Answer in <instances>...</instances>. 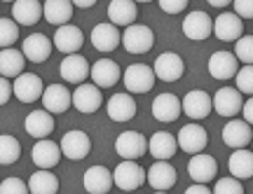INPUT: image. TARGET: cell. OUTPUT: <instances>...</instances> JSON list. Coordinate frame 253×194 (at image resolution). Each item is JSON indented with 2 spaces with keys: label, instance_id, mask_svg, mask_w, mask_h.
<instances>
[{
  "label": "cell",
  "instance_id": "32",
  "mask_svg": "<svg viewBox=\"0 0 253 194\" xmlns=\"http://www.w3.org/2000/svg\"><path fill=\"white\" fill-rule=\"evenodd\" d=\"M73 9H75L73 0H47V2H42V17L49 24H54L56 28H61L66 24H71Z\"/></svg>",
  "mask_w": 253,
  "mask_h": 194
},
{
  "label": "cell",
  "instance_id": "42",
  "mask_svg": "<svg viewBox=\"0 0 253 194\" xmlns=\"http://www.w3.org/2000/svg\"><path fill=\"white\" fill-rule=\"evenodd\" d=\"M160 9L167 12V14H181L188 9V2L185 0H162L160 2Z\"/></svg>",
  "mask_w": 253,
  "mask_h": 194
},
{
  "label": "cell",
  "instance_id": "46",
  "mask_svg": "<svg viewBox=\"0 0 253 194\" xmlns=\"http://www.w3.org/2000/svg\"><path fill=\"white\" fill-rule=\"evenodd\" d=\"M185 194H213V190H209L207 185H190Z\"/></svg>",
  "mask_w": 253,
  "mask_h": 194
},
{
  "label": "cell",
  "instance_id": "13",
  "mask_svg": "<svg viewBox=\"0 0 253 194\" xmlns=\"http://www.w3.org/2000/svg\"><path fill=\"white\" fill-rule=\"evenodd\" d=\"M89 63L84 56L80 54H71V56H63L61 66H59V73H61L63 82H68V84H84L87 78H89Z\"/></svg>",
  "mask_w": 253,
  "mask_h": 194
},
{
  "label": "cell",
  "instance_id": "45",
  "mask_svg": "<svg viewBox=\"0 0 253 194\" xmlns=\"http://www.w3.org/2000/svg\"><path fill=\"white\" fill-rule=\"evenodd\" d=\"M242 115H244V122L249 124V126H253V96L244 103V108H242Z\"/></svg>",
  "mask_w": 253,
  "mask_h": 194
},
{
  "label": "cell",
  "instance_id": "26",
  "mask_svg": "<svg viewBox=\"0 0 253 194\" xmlns=\"http://www.w3.org/2000/svg\"><path fill=\"white\" fill-rule=\"evenodd\" d=\"M82 44H84V36H82V31L75 26V24H66V26L56 28V33H54V47L61 54H66V56L78 54L82 49Z\"/></svg>",
  "mask_w": 253,
  "mask_h": 194
},
{
  "label": "cell",
  "instance_id": "30",
  "mask_svg": "<svg viewBox=\"0 0 253 194\" xmlns=\"http://www.w3.org/2000/svg\"><path fill=\"white\" fill-rule=\"evenodd\" d=\"M138 17V5L134 0H113L108 5V19L113 26H134Z\"/></svg>",
  "mask_w": 253,
  "mask_h": 194
},
{
  "label": "cell",
  "instance_id": "19",
  "mask_svg": "<svg viewBox=\"0 0 253 194\" xmlns=\"http://www.w3.org/2000/svg\"><path fill=\"white\" fill-rule=\"evenodd\" d=\"M176 141H178V148H183V152H190V155L195 157V155H202V152H204V148L209 145V136L199 124L192 122V124H185V126H183Z\"/></svg>",
  "mask_w": 253,
  "mask_h": 194
},
{
  "label": "cell",
  "instance_id": "25",
  "mask_svg": "<svg viewBox=\"0 0 253 194\" xmlns=\"http://www.w3.org/2000/svg\"><path fill=\"white\" fill-rule=\"evenodd\" d=\"M148 152L155 157V161H169L178 152V141L169 131H157L148 141Z\"/></svg>",
  "mask_w": 253,
  "mask_h": 194
},
{
  "label": "cell",
  "instance_id": "8",
  "mask_svg": "<svg viewBox=\"0 0 253 194\" xmlns=\"http://www.w3.org/2000/svg\"><path fill=\"white\" fill-rule=\"evenodd\" d=\"M12 94L21 101V103H36L38 98H42L45 94V84L42 79L33 75V73H21L14 84H12Z\"/></svg>",
  "mask_w": 253,
  "mask_h": 194
},
{
  "label": "cell",
  "instance_id": "33",
  "mask_svg": "<svg viewBox=\"0 0 253 194\" xmlns=\"http://www.w3.org/2000/svg\"><path fill=\"white\" fill-rule=\"evenodd\" d=\"M26 66V56L19 52L17 47H9V49H0V78H14L17 79L24 73Z\"/></svg>",
  "mask_w": 253,
  "mask_h": 194
},
{
  "label": "cell",
  "instance_id": "43",
  "mask_svg": "<svg viewBox=\"0 0 253 194\" xmlns=\"http://www.w3.org/2000/svg\"><path fill=\"white\" fill-rule=\"evenodd\" d=\"M232 7H235V14L242 21L253 19V0H237V2H232Z\"/></svg>",
  "mask_w": 253,
  "mask_h": 194
},
{
  "label": "cell",
  "instance_id": "16",
  "mask_svg": "<svg viewBox=\"0 0 253 194\" xmlns=\"http://www.w3.org/2000/svg\"><path fill=\"white\" fill-rule=\"evenodd\" d=\"M183 106V113L190 117V119H204V117H209V113L213 110V101H211V96H209L207 91H202V89H192V91H188L185 96H183L181 101Z\"/></svg>",
  "mask_w": 253,
  "mask_h": 194
},
{
  "label": "cell",
  "instance_id": "31",
  "mask_svg": "<svg viewBox=\"0 0 253 194\" xmlns=\"http://www.w3.org/2000/svg\"><path fill=\"white\" fill-rule=\"evenodd\" d=\"M12 19L17 26H36L42 19V2L38 0H17L12 5Z\"/></svg>",
  "mask_w": 253,
  "mask_h": 194
},
{
  "label": "cell",
  "instance_id": "1",
  "mask_svg": "<svg viewBox=\"0 0 253 194\" xmlns=\"http://www.w3.org/2000/svg\"><path fill=\"white\" fill-rule=\"evenodd\" d=\"M155 73L150 66H145V63H131V66H126V71L122 73V82H125V89L126 94H148V91H153L155 87Z\"/></svg>",
  "mask_w": 253,
  "mask_h": 194
},
{
  "label": "cell",
  "instance_id": "47",
  "mask_svg": "<svg viewBox=\"0 0 253 194\" xmlns=\"http://www.w3.org/2000/svg\"><path fill=\"white\" fill-rule=\"evenodd\" d=\"M94 5H96L94 0H73V7H80V9H89Z\"/></svg>",
  "mask_w": 253,
  "mask_h": 194
},
{
  "label": "cell",
  "instance_id": "7",
  "mask_svg": "<svg viewBox=\"0 0 253 194\" xmlns=\"http://www.w3.org/2000/svg\"><path fill=\"white\" fill-rule=\"evenodd\" d=\"M183 33L192 42H202V40H207L213 33V19L209 17L207 12L195 9V12H190L188 17L183 19Z\"/></svg>",
  "mask_w": 253,
  "mask_h": 194
},
{
  "label": "cell",
  "instance_id": "27",
  "mask_svg": "<svg viewBox=\"0 0 253 194\" xmlns=\"http://www.w3.org/2000/svg\"><path fill=\"white\" fill-rule=\"evenodd\" d=\"M223 141H225V145L235 148V150H244L246 145L253 141V129L244 122V119H237L235 117V119H230V122L225 124V129H223Z\"/></svg>",
  "mask_w": 253,
  "mask_h": 194
},
{
  "label": "cell",
  "instance_id": "44",
  "mask_svg": "<svg viewBox=\"0 0 253 194\" xmlns=\"http://www.w3.org/2000/svg\"><path fill=\"white\" fill-rule=\"evenodd\" d=\"M12 98V84L7 78H0V106H5Z\"/></svg>",
  "mask_w": 253,
  "mask_h": 194
},
{
  "label": "cell",
  "instance_id": "3",
  "mask_svg": "<svg viewBox=\"0 0 253 194\" xmlns=\"http://www.w3.org/2000/svg\"><path fill=\"white\" fill-rule=\"evenodd\" d=\"M153 44H155L153 31L143 26V24H134V26L125 28V33H122V47L129 54H145L153 49Z\"/></svg>",
  "mask_w": 253,
  "mask_h": 194
},
{
  "label": "cell",
  "instance_id": "38",
  "mask_svg": "<svg viewBox=\"0 0 253 194\" xmlns=\"http://www.w3.org/2000/svg\"><path fill=\"white\" fill-rule=\"evenodd\" d=\"M235 59L244 66H253V36H242L235 42Z\"/></svg>",
  "mask_w": 253,
  "mask_h": 194
},
{
  "label": "cell",
  "instance_id": "18",
  "mask_svg": "<svg viewBox=\"0 0 253 194\" xmlns=\"http://www.w3.org/2000/svg\"><path fill=\"white\" fill-rule=\"evenodd\" d=\"M211 101H213V110L220 117H227V119H235L239 115V110L244 108L242 94L232 87H223L220 91H216V96L211 98Z\"/></svg>",
  "mask_w": 253,
  "mask_h": 194
},
{
  "label": "cell",
  "instance_id": "29",
  "mask_svg": "<svg viewBox=\"0 0 253 194\" xmlns=\"http://www.w3.org/2000/svg\"><path fill=\"white\" fill-rule=\"evenodd\" d=\"M239 71V61L230 52H213L209 56V73L216 79H230Z\"/></svg>",
  "mask_w": 253,
  "mask_h": 194
},
{
  "label": "cell",
  "instance_id": "12",
  "mask_svg": "<svg viewBox=\"0 0 253 194\" xmlns=\"http://www.w3.org/2000/svg\"><path fill=\"white\" fill-rule=\"evenodd\" d=\"M145 180H148V185L153 187L155 192H169V190L176 185L178 173H176V168H173L169 161H155L153 166L148 168Z\"/></svg>",
  "mask_w": 253,
  "mask_h": 194
},
{
  "label": "cell",
  "instance_id": "15",
  "mask_svg": "<svg viewBox=\"0 0 253 194\" xmlns=\"http://www.w3.org/2000/svg\"><path fill=\"white\" fill-rule=\"evenodd\" d=\"M24 129H26V133L33 136L36 141H45L56 129L54 115H49L47 110H33V113H28L26 119H24Z\"/></svg>",
  "mask_w": 253,
  "mask_h": 194
},
{
  "label": "cell",
  "instance_id": "34",
  "mask_svg": "<svg viewBox=\"0 0 253 194\" xmlns=\"http://www.w3.org/2000/svg\"><path fill=\"white\" fill-rule=\"evenodd\" d=\"M227 168H230V176L237 180H246L253 178V152L251 150H235L227 159Z\"/></svg>",
  "mask_w": 253,
  "mask_h": 194
},
{
  "label": "cell",
  "instance_id": "5",
  "mask_svg": "<svg viewBox=\"0 0 253 194\" xmlns=\"http://www.w3.org/2000/svg\"><path fill=\"white\" fill-rule=\"evenodd\" d=\"M153 73H155V78L157 79H162V82H169V84H171V82H178V79L183 78L185 63H183V59L176 52H164L155 59Z\"/></svg>",
  "mask_w": 253,
  "mask_h": 194
},
{
  "label": "cell",
  "instance_id": "22",
  "mask_svg": "<svg viewBox=\"0 0 253 194\" xmlns=\"http://www.w3.org/2000/svg\"><path fill=\"white\" fill-rule=\"evenodd\" d=\"M181 113H183V106H181V98L176 96V94H160V96H155L153 117L157 122L171 124L181 117Z\"/></svg>",
  "mask_w": 253,
  "mask_h": 194
},
{
  "label": "cell",
  "instance_id": "40",
  "mask_svg": "<svg viewBox=\"0 0 253 194\" xmlns=\"http://www.w3.org/2000/svg\"><path fill=\"white\" fill-rule=\"evenodd\" d=\"M213 194H244V185H242V180H237L232 176L220 178L213 185Z\"/></svg>",
  "mask_w": 253,
  "mask_h": 194
},
{
  "label": "cell",
  "instance_id": "23",
  "mask_svg": "<svg viewBox=\"0 0 253 194\" xmlns=\"http://www.w3.org/2000/svg\"><path fill=\"white\" fill-rule=\"evenodd\" d=\"M73 103V94L63 84H49L45 87L42 94V110H47L49 115H61L66 113Z\"/></svg>",
  "mask_w": 253,
  "mask_h": 194
},
{
  "label": "cell",
  "instance_id": "6",
  "mask_svg": "<svg viewBox=\"0 0 253 194\" xmlns=\"http://www.w3.org/2000/svg\"><path fill=\"white\" fill-rule=\"evenodd\" d=\"M59 148H61V155L66 159H71V161H82L91 150V138L84 131L73 129V131L63 133Z\"/></svg>",
  "mask_w": 253,
  "mask_h": 194
},
{
  "label": "cell",
  "instance_id": "50",
  "mask_svg": "<svg viewBox=\"0 0 253 194\" xmlns=\"http://www.w3.org/2000/svg\"><path fill=\"white\" fill-rule=\"evenodd\" d=\"M251 145H253V141H251ZM251 152H253V150H251Z\"/></svg>",
  "mask_w": 253,
  "mask_h": 194
},
{
  "label": "cell",
  "instance_id": "28",
  "mask_svg": "<svg viewBox=\"0 0 253 194\" xmlns=\"http://www.w3.org/2000/svg\"><path fill=\"white\" fill-rule=\"evenodd\" d=\"M82 185L89 194H108L113 183V173L106 166H89L82 176Z\"/></svg>",
  "mask_w": 253,
  "mask_h": 194
},
{
  "label": "cell",
  "instance_id": "9",
  "mask_svg": "<svg viewBox=\"0 0 253 194\" xmlns=\"http://www.w3.org/2000/svg\"><path fill=\"white\" fill-rule=\"evenodd\" d=\"M73 106H75V110H80L84 115H91V113H96L103 106V91L96 84L84 82L80 87H75V91H73Z\"/></svg>",
  "mask_w": 253,
  "mask_h": 194
},
{
  "label": "cell",
  "instance_id": "11",
  "mask_svg": "<svg viewBox=\"0 0 253 194\" xmlns=\"http://www.w3.org/2000/svg\"><path fill=\"white\" fill-rule=\"evenodd\" d=\"M89 78H91V84H96L99 89H110L122 79V71H120L118 61H113V59H99V61L91 66Z\"/></svg>",
  "mask_w": 253,
  "mask_h": 194
},
{
  "label": "cell",
  "instance_id": "35",
  "mask_svg": "<svg viewBox=\"0 0 253 194\" xmlns=\"http://www.w3.org/2000/svg\"><path fill=\"white\" fill-rule=\"evenodd\" d=\"M28 192L31 194H56L59 192V178L52 171H40L31 173L28 178Z\"/></svg>",
  "mask_w": 253,
  "mask_h": 194
},
{
  "label": "cell",
  "instance_id": "4",
  "mask_svg": "<svg viewBox=\"0 0 253 194\" xmlns=\"http://www.w3.org/2000/svg\"><path fill=\"white\" fill-rule=\"evenodd\" d=\"M113 183L122 192H134L145 183V171L136 161H120L113 171Z\"/></svg>",
  "mask_w": 253,
  "mask_h": 194
},
{
  "label": "cell",
  "instance_id": "10",
  "mask_svg": "<svg viewBox=\"0 0 253 194\" xmlns=\"http://www.w3.org/2000/svg\"><path fill=\"white\" fill-rule=\"evenodd\" d=\"M61 148L59 143H54L52 138H45V141H38L31 150V159L40 171H52V168L61 161Z\"/></svg>",
  "mask_w": 253,
  "mask_h": 194
},
{
  "label": "cell",
  "instance_id": "41",
  "mask_svg": "<svg viewBox=\"0 0 253 194\" xmlns=\"http://www.w3.org/2000/svg\"><path fill=\"white\" fill-rule=\"evenodd\" d=\"M0 194H31V192H28V183H24L21 178L9 176L0 183Z\"/></svg>",
  "mask_w": 253,
  "mask_h": 194
},
{
  "label": "cell",
  "instance_id": "20",
  "mask_svg": "<svg viewBox=\"0 0 253 194\" xmlns=\"http://www.w3.org/2000/svg\"><path fill=\"white\" fill-rule=\"evenodd\" d=\"M213 33L223 42H237L244 33V21L235 12H223L220 17L213 19Z\"/></svg>",
  "mask_w": 253,
  "mask_h": 194
},
{
  "label": "cell",
  "instance_id": "24",
  "mask_svg": "<svg viewBox=\"0 0 253 194\" xmlns=\"http://www.w3.org/2000/svg\"><path fill=\"white\" fill-rule=\"evenodd\" d=\"M52 40L45 36V33H33L28 36L21 44V54L26 56V61L33 63H45L49 56H52Z\"/></svg>",
  "mask_w": 253,
  "mask_h": 194
},
{
  "label": "cell",
  "instance_id": "21",
  "mask_svg": "<svg viewBox=\"0 0 253 194\" xmlns=\"http://www.w3.org/2000/svg\"><path fill=\"white\" fill-rule=\"evenodd\" d=\"M188 173L197 185H207V183H211L218 176V161L211 155H207V152L195 155L188 164Z\"/></svg>",
  "mask_w": 253,
  "mask_h": 194
},
{
  "label": "cell",
  "instance_id": "17",
  "mask_svg": "<svg viewBox=\"0 0 253 194\" xmlns=\"http://www.w3.org/2000/svg\"><path fill=\"white\" fill-rule=\"evenodd\" d=\"M91 44H94V49H99V52L108 54V52H115L120 44H122V33L118 31V26H113L108 21H103V24H96V26L91 28Z\"/></svg>",
  "mask_w": 253,
  "mask_h": 194
},
{
  "label": "cell",
  "instance_id": "2",
  "mask_svg": "<svg viewBox=\"0 0 253 194\" xmlns=\"http://www.w3.org/2000/svg\"><path fill=\"white\" fill-rule=\"evenodd\" d=\"M115 152L122 157V161H136L148 152V141L138 131H122L115 138Z\"/></svg>",
  "mask_w": 253,
  "mask_h": 194
},
{
  "label": "cell",
  "instance_id": "36",
  "mask_svg": "<svg viewBox=\"0 0 253 194\" xmlns=\"http://www.w3.org/2000/svg\"><path fill=\"white\" fill-rule=\"evenodd\" d=\"M21 157V145L14 136H9V133H2L0 136V164L2 166H9V164H14L19 161Z\"/></svg>",
  "mask_w": 253,
  "mask_h": 194
},
{
  "label": "cell",
  "instance_id": "37",
  "mask_svg": "<svg viewBox=\"0 0 253 194\" xmlns=\"http://www.w3.org/2000/svg\"><path fill=\"white\" fill-rule=\"evenodd\" d=\"M19 38V26L14 24V19L2 17L0 19V49H9L17 42Z\"/></svg>",
  "mask_w": 253,
  "mask_h": 194
},
{
  "label": "cell",
  "instance_id": "39",
  "mask_svg": "<svg viewBox=\"0 0 253 194\" xmlns=\"http://www.w3.org/2000/svg\"><path fill=\"white\" fill-rule=\"evenodd\" d=\"M237 79V91L239 94H249V98L253 96V66H242L235 75Z\"/></svg>",
  "mask_w": 253,
  "mask_h": 194
},
{
  "label": "cell",
  "instance_id": "14",
  "mask_svg": "<svg viewBox=\"0 0 253 194\" xmlns=\"http://www.w3.org/2000/svg\"><path fill=\"white\" fill-rule=\"evenodd\" d=\"M106 113L113 122H129V119H134L136 117V101L131 94H126V91H118V94H113L108 98V103H106Z\"/></svg>",
  "mask_w": 253,
  "mask_h": 194
},
{
  "label": "cell",
  "instance_id": "49",
  "mask_svg": "<svg viewBox=\"0 0 253 194\" xmlns=\"http://www.w3.org/2000/svg\"><path fill=\"white\" fill-rule=\"evenodd\" d=\"M153 194H169V192H153Z\"/></svg>",
  "mask_w": 253,
  "mask_h": 194
},
{
  "label": "cell",
  "instance_id": "48",
  "mask_svg": "<svg viewBox=\"0 0 253 194\" xmlns=\"http://www.w3.org/2000/svg\"><path fill=\"white\" fill-rule=\"evenodd\" d=\"M209 5H211V7H216V9H227L232 2H227V0H211Z\"/></svg>",
  "mask_w": 253,
  "mask_h": 194
}]
</instances>
